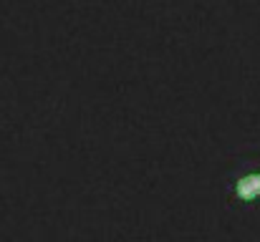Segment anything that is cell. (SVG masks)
Instances as JSON below:
<instances>
[{
    "label": "cell",
    "instance_id": "1",
    "mask_svg": "<svg viewBox=\"0 0 260 242\" xmlns=\"http://www.w3.org/2000/svg\"><path fill=\"white\" fill-rule=\"evenodd\" d=\"M233 197L243 204H255L260 199V169H248L235 177L233 182Z\"/></svg>",
    "mask_w": 260,
    "mask_h": 242
}]
</instances>
